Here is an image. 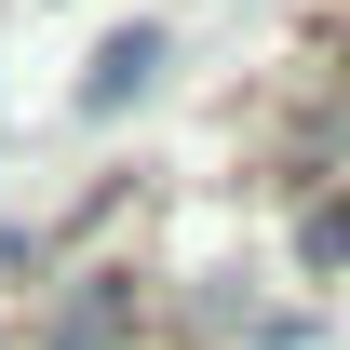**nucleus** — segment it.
<instances>
[{"mask_svg": "<svg viewBox=\"0 0 350 350\" xmlns=\"http://www.w3.org/2000/svg\"><path fill=\"white\" fill-rule=\"evenodd\" d=\"M122 323H135V269H81V283L54 297L41 350H122Z\"/></svg>", "mask_w": 350, "mask_h": 350, "instance_id": "f257e3e1", "label": "nucleus"}, {"mask_svg": "<svg viewBox=\"0 0 350 350\" xmlns=\"http://www.w3.org/2000/svg\"><path fill=\"white\" fill-rule=\"evenodd\" d=\"M162 81V27H122V41L81 68V122H108V108H135V94Z\"/></svg>", "mask_w": 350, "mask_h": 350, "instance_id": "f03ea898", "label": "nucleus"}, {"mask_svg": "<svg viewBox=\"0 0 350 350\" xmlns=\"http://www.w3.org/2000/svg\"><path fill=\"white\" fill-rule=\"evenodd\" d=\"M297 256H310V269H337V256H350V202H310V229H297Z\"/></svg>", "mask_w": 350, "mask_h": 350, "instance_id": "7ed1b4c3", "label": "nucleus"}]
</instances>
